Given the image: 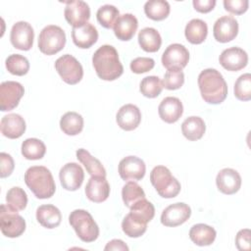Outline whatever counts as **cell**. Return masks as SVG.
I'll use <instances>...</instances> for the list:
<instances>
[{
  "instance_id": "obj_1",
  "label": "cell",
  "mask_w": 251,
  "mask_h": 251,
  "mask_svg": "<svg viewBox=\"0 0 251 251\" xmlns=\"http://www.w3.org/2000/svg\"><path fill=\"white\" fill-rule=\"evenodd\" d=\"M92 64L96 75L104 80H115L124 73L118 51L112 45L99 47L93 54Z\"/></svg>"
},
{
  "instance_id": "obj_2",
  "label": "cell",
  "mask_w": 251,
  "mask_h": 251,
  "mask_svg": "<svg viewBox=\"0 0 251 251\" xmlns=\"http://www.w3.org/2000/svg\"><path fill=\"white\" fill-rule=\"evenodd\" d=\"M198 86L202 98L209 104H220L226 98V82L216 69L202 71L198 75Z\"/></svg>"
},
{
  "instance_id": "obj_3",
  "label": "cell",
  "mask_w": 251,
  "mask_h": 251,
  "mask_svg": "<svg viewBox=\"0 0 251 251\" xmlns=\"http://www.w3.org/2000/svg\"><path fill=\"white\" fill-rule=\"evenodd\" d=\"M25 182L38 199L50 198L56 190L53 176L44 166L28 168L25 174Z\"/></svg>"
},
{
  "instance_id": "obj_4",
  "label": "cell",
  "mask_w": 251,
  "mask_h": 251,
  "mask_svg": "<svg viewBox=\"0 0 251 251\" xmlns=\"http://www.w3.org/2000/svg\"><path fill=\"white\" fill-rule=\"evenodd\" d=\"M70 225L83 242H93L99 236V227L92 216L85 210H74L69 216Z\"/></svg>"
},
{
  "instance_id": "obj_5",
  "label": "cell",
  "mask_w": 251,
  "mask_h": 251,
  "mask_svg": "<svg viewBox=\"0 0 251 251\" xmlns=\"http://www.w3.org/2000/svg\"><path fill=\"white\" fill-rule=\"evenodd\" d=\"M150 181L163 198H174L180 191L179 181L165 166H157L150 173Z\"/></svg>"
},
{
  "instance_id": "obj_6",
  "label": "cell",
  "mask_w": 251,
  "mask_h": 251,
  "mask_svg": "<svg viewBox=\"0 0 251 251\" xmlns=\"http://www.w3.org/2000/svg\"><path fill=\"white\" fill-rule=\"evenodd\" d=\"M66 44V33L58 25H46L39 34L38 48L45 55H54L61 51Z\"/></svg>"
},
{
  "instance_id": "obj_7",
  "label": "cell",
  "mask_w": 251,
  "mask_h": 251,
  "mask_svg": "<svg viewBox=\"0 0 251 251\" xmlns=\"http://www.w3.org/2000/svg\"><path fill=\"white\" fill-rule=\"evenodd\" d=\"M0 228L2 233L11 238L21 236L25 230V221L8 204H2L0 210Z\"/></svg>"
},
{
  "instance_id": "obj_8",
  "label": "cell",
  "mask_w": 251,
  "mask_h": 251,
  "mask_svg": "<svg viewBox=\"0 0 251 251\" xmlns=\"http://www.w3.org/2000/svg\"><path fill=\"white\" fill-rule=\"evenodd\" d=\"M55 69L62 79L71 85L79 82L83 76L81 64L70 54H65L59 57L55 62Z\"/></svg>"
},
{
  "instance_id": "obj_9",
  "label": "cell",
  "mask_w": 251,
  "mask_h": 251,
  "mask_svg": "<svg viewBox=\"0 0 251 251\" xmlns=\"http://www.w3.org/2000/svg\"><path fill=\"white\" fill-rule=\"evenodd\" d=\"M24 86L13 80L4 81L0 84V109L2 112H7L15 109L21 98L24 96Z\"/></svg>"
},
{
  "instance_id": "obj_10",
  "label": "cell",
  "mask_w": 251,
  "mask_h": 251,
  "mask_svg": "<svg viewBox=\"0 0 251 251\" xmlns=\"http://www.w3.org/2000/svg\"><path fill=\"white\" fill-rule=\"evenodd\" d=\"M189 61V52L181 44L173 43L162 55V64L167 70H182Z\"/></svg>"
},
{
  "instance_id": "obj_11",
  "label": "cell",
  "mask_w": 251,
  "mask_h": 251,
  "mask_svg": "<svg viewBox=\"0 0 251 251\" xmlns=\"http://www.w3.org/2000/svg\"><path fill=\"white\" fill-rule=\"evenodd\" d=\"M34 31L32 26L24 21L14 24L11 29L10 40L12 45L23 51H27L32 47Z\"/></svg>"
},
{
  "instance_id": "obj_12",
  "label": "cell",
  "mask_w": 251,
  "mask_h": 251,
  "mask_svg": "<svg viewBox=\"0 0 251 251\" xmlns=\"http://www.w3.org/2000/svg\"><path fill=\"white\" fill-rule=\"evenodd\" d=\"M59 177L63 188L69 191H75L81 186L84 179V173L78 164L68 163L61 168Z\"/></svg>"
},
{
  "instance_id": "obj_13",
  "label": "cell",
  "mask_w": 251,
  "mask_h": 251,
  "mask_svg": "<svg viewBox=\"0 0 251 251\" xmlns=\"http://www.w3.org/2000/svg\"><path fill=\"white\" fill-rule=\"evenodd\" d=\"M145 163L136 156H127L119 164V174L124 180H140L145 176Z\"/></svg>"
},
{
  "instance_id": "obj_14",
  "label": "cell",
  "mask_w": 251,
  "mask_h": 251,
  "mask_svg": "<svg viewBox=\"0 0 251 251\" xmlns=\"http://www.w3.org/2000/svg\"><path fill=\"white\" fill-rule=\"evenodd\" d=\"M66 21L74 27L82 25L90 18V8L88 4L81 0L66 2L64 11Z\"/></svg>"
},
{
  "instance_id": "obj_15",
  "label": "cell",
  "mask_w": 251,
  "mask_h": 251,
  "mask_svg": "<svg viewBox=\"0 0 251 251\" xmlns=\"http://www.w3.org/2000/svg\"><path fill=\"white\" fill-rule=\"evenodd\" d=\"M191 215L190 207L185 203H175L168 206L161 215V223L165 226H177L185 223Z\"/></svg>"
},
{
  "instance_id": "obj_16",
  "label": "cell",
  "mask_w": 251,
  "mask_h": 251,
  "mask_svg": "<svg viewBox=\"0 0 251 251\" xmlns=\"http://www.w3.org/2000/svg\"><path fill=\"white\" fill-rule=\"evenodd\" d=\"M237 33L238 23L232 16H223L214 24L213 34L219 42H229L236 37Z\"/></svg>"
},
{
  "instance_id": "obj_17",
  "label": "cell",
  "mask_w": 251,
  "mask_h": 251,
  "mask_svg": "<svg viewBox=\"0 0 251 251\" xmlns=\"http://www.w3.org/2000/svg\"><path fill=\"white\" fill-rule=\"evenodd\" d=\"M219 61L224 69L230 72H237L247 66L248 55L239 47H230L221 53Z\"/></svg>"
},
{
  "instance_id": "obj_18",
  "label": "cell",
  "mask_w": 251,
  "mask_h": 251,
  "mask_svg": "<svg viewBox=\"0 0 251 251\" xmlns=\"http://www.w3.org/2000/svg\"><path fill=\"white\" fill-rule=\"evenodd\" d=\"M218 189L227 195L236 193L241 186V176L233 169L226 168L219 172L216 177Z\"/></svg>"
},
{
  "instance_id": "obj_19",
  "label": "cell",
  "mask_w": 251,
  "mask_h": 251,
  "mask_svg": "<svg viewBox=\"0 0 251 251\" xmlns=\"http://www.w3.org/2000/svg\"><path fill=\"white\" fill-rule=\"evenodd\" d=\"M110 194V185L105 176H91L85 186L86 197L95 203H101L107 200Z\"/></svg>"
},
{
  "instance_id": "obj_20",
  "label": "cell",
  "mask_w": 251,
  "mask_h": 251,
  "mask_svg": "<svg viewBox=\"0 0 251 251\" xmlns=\"http://www.w3.org/2000/svg\"><path fill=\"white\" fill-rule=\"evenodd\" d=\"M116 121L118 126L125 130L135 129L141 122V112L133 104H126L117 113Z\"/></svg>"
},
{
  "instance_id": "obj_21",
  "label": "cell",
  "mask_w": 251,
  "mask_h": 251,
  "mask_svg": "<svg viewBox=\"0 0 251 251\" xmlns=\"http://www.w3.org/2000/svg\"><path fill=\"white\" fill-rule=\"evenodd\" d=\"M72 38L77 47L86 49L97 41L98 31L92 24L85 23L82 25L73 27Z\"/></svg>"
},
{
  "instance_id": "obj_22",
  "label": "cell",
  "mask_w": 251,
  "mask_h": 251,
  "mask_svg": "<svg viewBox=\"0 0 251 251\" xmlns=\"http://www.w3.org/2000/svg\"><path fill=\"white\" fill-rule=\"evenodd\" d=\"M158 113L164 122L173 124L178 121V119L181 117L183 113V106L178 98L169 96L164 98L160 103Z\"/></svg>"
},
{
  "instance_id": "obj_23",
  "label": "cell",
  "mask_w": 251,
  "mask_h": 251,
  "mask_svg": "<svg viewBox=\"0 0 251 251\" xmlns=\"http://www.w3.org/2000/svg\"><path fill=\"white\" fill-rule=\"evenodd\" d=\"M138 26V21L132 14H124L119 16L114 25V33L118 39L123 41L130 40Z\"/></svg>"
},
{
  "instance_id": "obj_24",
  "label": "cell",
  "mask_w": 251,
  "mask_h": 251,
  "mask_svg": "<svg viewBox=\"0 0 251 251\" xmlns=\"http://www.w3.org/2000/svg\"><path fill=\"white\" fill-rule=\"evenodd\" d=\"M0 127L4 136L16 139L21 137L25 131V122L19 114H8L2 118Z\"/></svg>"
},
{
  "instance_id": "obj_25",
  "label": "cell",
  "mask_w": 251,
  "mask_h": 251,
  "mask_svg": "<svg viewBox=\"0 0 251 251\" xmlns=\"http://www.w3.org/2000/svg\"><path fill=\"white\" fill-rule=\"evenodd\" d=\"M36 220L46 228H55L61 224L62 215L54 205H41L36 210Z\"/></svg>"
},
{
  "instance_id": "obj_26",
  "label": "cell",
  "mask_w": 251,
  "mask_h": 251,
  "mask_svg": "<svg viewBox=\"0 0 251 251\" xmlns=\"http://www.w3.org/2000/svg\"><path fill=\"white\" fill-rule=\"evenodd\" d=\"M216 235L217 232L215 228L205 224L194 225L189 230L191 241L198 246L211 245L215 241Z\"/></svg>"
},
{
  "instance_id": "obj_27",
  "label": "cell",
  "mask_w": 251,
  "mask_h": 251,
  "mask_svg": "<svg viewBox=\"0 0 251 251\" xmlns=\"http://www.w3.org/2000/svg\"><path fill=\"white\" fill-rule=\"evenodd\" d=\"M206 130V126L204 121L197 116L188 117L181 124L182 134L191 141L200 139Z\"/></svg>"
},
{
  "instance_id": "obj_28",
  "label": "cell",
  "mask_w": 251,
  "mask_h": 251,
  "mask_svg": "<svg viewBox=\"0 0 251 251\" xmlns=\"http://www.w3.org/2000/svg\"><path fill=\"white\" fill-rule=\"evenodd\" d=\"M138 43L146 52H157L162 44V38L157 29L153 27H144L138 33Z\"/></svg>"
},
{
  "instance_id": "obj_29",
  "label": "cell",
  "mask_w": 251,
  "mask_h": 251,
  "mask_svg": "<svg viewBox=\"0 0 251 251\" xmlns=\"http://www.w3.org/2000/svg\"><path fill=\"white\" fill-rule=\"evenodd\" d=\"M184 34L186 39L192 44L202 43L208 34L207 24L200 19H193L185 26Z\"/></svg>"
},
{
  "instance_id": "obj_30",
  "label": "cell",
  "mask_w": 251,
  "mask_h": 251,
  "mask_svg": "<svg viewBox=\"0 0 251 251\" xmlns=\"http://www.w3.org/2000/svg\"><path fill=\"white\" fill-rule=\"evenodd\" d=\"M76 158L85 167L87 173L91 176H106V170L102 166L101 162L95 157H93L87 150L83 148L77 149Z\"/></svg>"
},
{
  "instance_id": "obj_31",
  "label": "cell",
  "mask_w": 251,
  "mask_h": 251,
  "mask_svg": "<svg viewBox=\"0 0 251 251\" xmlns=\"http://www.w3.org/2000/svg\"><path fill=\"white\" fill-rule=\"evenodd\" d=\"M60 127L67 135H76L83 128V118L76 112H67L60 120Z\"/></svg>"
},
{
  "instance_id": "obj_32",
  "label": "cell",
  "mask_w": 251,
  "mask_h": 251,
  "mask_svg": "<svg viewBox=\"0 0 251 251\" xmlns=\"http://www.w3.org/2000/svg\"><path fill=\"white\" fill-rule=\"evenodd\" d=\"M170 4L165 0H149L144 4L146 16L153 21H162L170 14Z\"/></svg>"
},
{
  "instance_id": "obj_33",
  "label": "cell",
  "mask_w": 251,
  "mask_h": 251,
  "mask_svg": "<svg viewBox=\"0 0 251 251\" xmlns=\"http://www.w3.org/2000/svg\"><path fill=\"white\" fill-rule=\"evenodd\" d=\"M129 209V214L143 224L149 223L155 215V208L153 204L149 202L146 198L138 200Z\"/></svg>"
},
{
  "instance_id": "obj_34",
  "label": "cell",
  "mask_w": 251,
  "mask_h": 251,
  "mask_svg": "<svg viewBox=\"0 0 251 251\" xmlns=\"http://www.w3.org/2000/svg\"><path fill=\"white\" fill-rule=\"evenodd\" d=\"M45 152V144L40 139L27 138L22 143V154L27 160H39Z\"/></svg>"
},
{
  "instance_id": "obj_35",
  "label": "cell",
  "mask_w": 251,
  "mask_h": 251,
  "mask_svg": "<svg viewBox=\"0 0 251 251\" xmlns=\"http://www.w3.org/2000/svg\"><path fill=\"white\" fill-rule=\"evenodd\" d=\"M9 73L15 75H25L29 70L28 60L20 54H12L5 61Z\"/></svg>"
},
{
  "instance_id": "obj_36",
  "label": "cell",
  "mask_w": 251,
  "mask_h": 251,
  "mask_svg": "<svg viewBox=\"0 0 251 251\" xmlns=\"http://www.w3.org/2000/svg\"><path fill=\"white\" fill-rule=\"evenodd\" d=\"M122 197L125 205L130 208L135 202L145 198V193L140 185L134 181H128L123 186Z\"/></svg>"
},
{
  "instance_id": "obj_37",
  "label": "cell",
  "mask_w": 251,
  "mask_h": 251,
  "mask_svg": "<svg viewBox=\"0 0 251 251\" xmlns=\"http://www.w3.org/2000/svg\"><path fill=\"white\" fill-rule=\"evenodd\" d=\"M119 16H120V12L118 8L110 4L101 6L96 13V18L98 23L105 28L114 27V25L117 19L119 18Z\"/></svg>"
},
{
  "instance_id": "obj_38",
  "label": "cell",
  "mask_w": 251,
  "mask_h": 251,
  "mask_svg": "<svg viewBox=\"0 0 251 251\" xmlns=\"http://www.w3.org/2000/svg\"><path fill=\"white\" fill-rule=\"evenodd\" d=\"M122 229L128 237L136 238L144 234L147 229V224L141 223L128 213L122 222Z\"/></svg>"
},
{
  "instance_id": "obj_39",
  "label": "cell",
  "mask_w": 251,
  "mask_h": 251,
  "mask_svg": "<svg viewBox=\"0 0 251 251\" xmlns=\"http://www.w3.org/2000/svg\"><path fill=\"white\" fill-rule=\"evenodd\" d=\"M141 94L148 98H155L160 95L163 89V84L160 78L156 75L145 76L139 86Z\"/></svg>"
},
{
  "instance_id": "obj_40",
  "label": "cell",
  "mask_w": 251,
  "mask_h": 251,
  "mask_svg": "<svg viewBox=\"0 0 251 251\" xmlns=\"http://www.w3.org/2000/svg\"><path fill=\"white\" fill-rule=\"evenodd\" d=\"M6 201L12 209L16 211H22L26 207L27 196L23 188L15 186L8 190L6 194Z\"/></svg>"
},
{
  "instance_id": "obj_41",
  "label": "cell",
  "mask_w": 251,
  "mask_h": 251,
  "mask_svg": "<svg viewBox=\"0 0 251 251\" xmlns=\"http://www.w3.org/2000/svg\"><path fill=\"white\" fill-rule=\"evenodd\" d=\"M234 95L240 101L251 99V75L249 73L241 75L234 83Z\"/></svg>"
},
{
  "instance_id": "obj_42",
  "label": "cell",
  "mask_w": 251,
  "mask_h": 251,
  "mask_svg": "<svg viewBox=\"0 0 251 251\" xmlns=\"http://www.w3.org/2000/svg\"><path fill=\"white\" fill-rule=\"evenodd\" d=\"M184 82V74L181 70H168L164 75L163 87L169 90H176L182 86Z\"/></svg>"
},
{
  "instance_id": "obj_43",
  "label": "cell",
  "mask_w": 251,
  "mask_h": 251,
  "mask_svg": "<svg viewBox=\"0 0 251 251\" xmlns=\"http://www.w3.org/2000/svg\"><path fill=\"white\" fill-rule=\"evenodd\" d=\"M155 66V61L148 57H138L130 62V70L134 74H143L151 71Z\"/></svg>"
},
{
  "instance_id": "obj_44",
  "label": "cell",
  "mask_w": 251,
  "mask_h": 251,
  "mask_svg": "<svg viewBox=\"0 0 251 251\" xmlns=\"http://www.w3.org/2000/svg\"><path fill=\"white\" fill-rule=\"evenodd\" d=\"M249 1L248 0H225L224 7L225 9L235 15H241L245 13L248 9Z\"/></svg>"
},
{
  "instance_id": "obj_45",
  "label": "cell",
  "mask_w": 251,
  "mask_h": 251,
  "mask_svg": "<svg viewBox=\"0 0 251 251\" xmlns=\"http://www.w3.org/2000/svg\"><path fill=\"white\" fill-rule=\"evenodd\" d=\"M250 229L244 228L237 232L235 237V245L240 251H249L251 249L250 244Z\"/></svg>"
},
{
  "instance_id": "obj_46",
  "label": "cell",
  "mask_w": 251,
  "mask_h": 251,
  "mask_svg": "<svg viewBox=\"0 0 251 251\" xmlns=\"http://www.w3.org/2000/svg\"><path fill=\"white\" fill-rule=\"evenodd\" d=\"M0 162H1V171H0V176L3 177H7L9 176L15 168V164H14V160L12 158V156L8 153L2 152L0 154Z\"/></svg>"
},
{
  "instance_id": "obj_47",
  "label": "cell",
  "mask_w": 251,
  "mask_h": 251,
  "mask_svg": "<svg viewBox=\"0 0 251 251\" xmlns=\"http://www.w3.org/2000/svg\"><path fill=\"white\" fill-rule=\"evenodd\" d=\"M193 7L197 12L208 13L212 11L216 5L215 0H193Z\"/></svg>"
},
{
  "instance_id": "obj_48",
  "label": "cell",
  "mask_w": 251,
  "mask_h": 251,
  "mask_svg": "<svg viewBox=\"0 0 251 251\" xmlns=\"http://www.w3.org/2000/svg\"><path fill=\"white\" fill-rule=\"evenodd\" d=\"M104 250H124L127 251L128 247L127 245L121 239H113L107 243Z\"/></svg>"
}]
</instances>
